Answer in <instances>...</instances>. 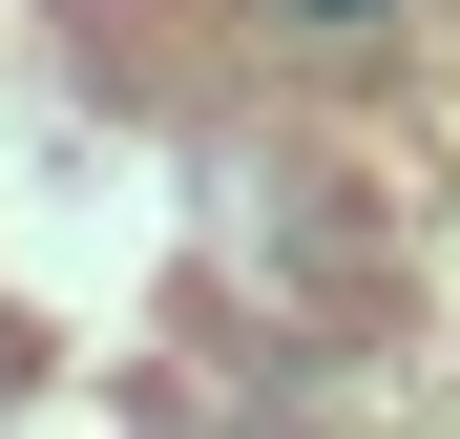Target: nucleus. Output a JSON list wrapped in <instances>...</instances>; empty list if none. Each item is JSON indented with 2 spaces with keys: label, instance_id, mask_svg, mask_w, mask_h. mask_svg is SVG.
Here are the masks:
<instances>
[{
  "label": "nucleus",
  "instance_id": "nucleus-1",
  "mask_svg": "<svg viewBox=\"0 0 460 439\" xmlns=\"http://www.w3.org/2000/svg\"><path fill=\"white\" fill-rule=\"evenodd\" d=\"M252 22H272V42H398L419 0H252Z\"/></svg>",
  "mask_w": 460,
  "mask_h": 439
}]
</instances>
